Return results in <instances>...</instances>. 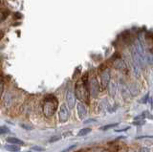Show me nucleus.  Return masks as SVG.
I'll list each match as a JSON object with an SVG mask.
<instances>
[{
  "mask_svg": "<svg viewBox=\"0 0 153 152\" xmlns=\"http://www.w3.org/2000/svg\"><path fill=\"white\" fill-rule=\"evenodd\" d=\"M87 80L86 77L82 78L81 79H79L76 83L75 86V95L79 101L82 102H89V91L87 87Z\"/></svg>",
  "mask_w": 153,
  "mask_h": 152,
  "instance_id": "obj_1",
  "label": "nucleus"
},
{
  "mask_svg": "<svg viewBox=\"0 0 153 152\" xmlns=\"http://www.w3.org/2000/svg\"><path fill=\"white\" fill-rule=\"evenodd\" d=\"M57 109V99L54 96H48L45 98L43 102V114L47 118L54 116Z\"/></svg>",
  "mask_w": 153,
  "mask_h": 152,
  "instance_id": "obj_2",
  "label": "nucleus"
},
{
  "mask_svg": "<svg viewBox=\"0 0 153 152\" xmlns=\"http://www.w3.org/2000/svg\"><path fill=\"white\" fill-rule=\"evenodd\" d=\"M88 88H89L88 91L91 94V96L93 98H97L99 95V92H100V84L98 82V79H96V77H93L90 79Z\"/></svg>",
  "mask_w": 153,
  "mask_h": 152,
  "instance_id": "obj_3",
  "label": "nucleus"
},
{
  "mask_svg": "<svg viewBox=\"0 0 153 152\" xmlns=\"http://www.w3.org/2000/svg\"><path fill=\"white\" fill-rule=\"evenodd\" d=\"M70 116V112H69V107L66 105V104H61L60 108H59V119L60 122H65L68 121Z\"/></svg>",
  "mask_w": 153,
  "mask_h": 152,
  "instance_id": "obj_4",
  "label": "nucleus"
},
{
  "mask_svg": "<svg viewBox=\"0 0 153 152\" xmlns=\"http://www.w3.org/2000/svg\"><path fill=\"white\" fill-rule=\"evenodd\" d=\"M110 82V70L104 69L100 73V83H102V88L104 89L107 87V85Z\"/></svg>",
  "mask_w": 153,
  "mask_h": 152,
  "instance_id": "obj_5",
  "label": "nucleus"
},
{
  "mask_svg": "<svg viewBox=\"0 0 153 152\" xmlns=\"http://www.w3.org/2000/svg\"><path fill=\"white\" fill-rule=\"evenodd\" d=\"M66 102H67V106H68L70 109H73L75 107V104H76V95H75V93L72 91L71 89H69L68 91H67Z\"/></svg>",
  "mask_w": 153,
  "mask_h": 152,
  "instance_id": "obj_6",
  "label": "nucleus"
},
{
  "mask_svg": "<svg viewBox=\"0 0 153 152\" xmlns=\"http://www.w3.org/2000/svg\"><path fill=\"white\" fill-rule=\"evenodd\" d=\"M76 111H78V115L80 120H83L86 115H87V109H86L85 105L82 102L76 103Z\"/></svg>",
  "mask_w": 153,
  "mask_h": 152,
  "instance_id": "obj_7",
  "label": "nucleus"
},
{
  "mask_svg": "<svg viewBox=\"0 0 153 152\" xmlns=\"http://www.w3.org/2000/svg\"><path fill=\"white\" fill-rule=\"evenodd\" d=\"M113 65L116 69H118L120 71H123H123H126V69H127L126 62H124L120 56H118V58L113 61Z\"/></svg>",
  "mask_w": 153,
  "mask_h": 152,
  "instance_id": "obj_8",
  "label": "nucleus"
},
{
  "mask_svg": "<svg viewBox=\"0 0 153 152\" xmlns=\"http://www.w3.org/2000/svg\"><path fill=\"white\" fill-rule=\"evenodd\" d=\"M108 93L111 97H114L115 95L117 93V90H118V84L116 83V82L114 80H110L109 83H108Z\"/></svg>",
  "mask_w": 153,
  "mask_h": 152,
  "instance_id": "obj_9",
  "label": "nucleus"
},
{
  "mask_svg": "<svg viewBox=\"0 0 153 152\" xmlns=\"http://www.w3.org/2000/svg\"><path fill=\"white\" fill-rule=\"evenodd\" d=\"M7 142H10L11 145H24V142L17 139V138L14 137H8L7 138Z\"/></svg>",
  "mask_w": 153,
  "mask_h": 152,
  "instance_id": "obj_10",
  "label": "nucleus"
},
{
  "mask_svg": "<svg viewBox=\"0 0 153 152\" xmlns=\"http://www.w3.org/2000/svg\"><path fill=\"white\" fill-rule=\"evenodd\" d=\"M121 90H122L123 97L124 99H128L129 97H130V92H129V88L126 86V84H122Z\"/></svg>",
  "mask_w": 153,
  "mask_h": 152,
  "instance_id": "obj_11",
  "label": "nucleus"
},
{
  "mask_svg": "<svg viewBox=\"0 0 153 152\" xmlns=\"http://www.w3.org/2000/svg\"><path fill=\"white\" fill-rule=\"evenodd\" d=\"M129 92H130V95L132 96H137L139 94V88L136 84H132L130 87H129Z\"/></svg>",
  "mask_w": 153,
  "mask_h": 152,
  "instance_id": "obj_12",
  "label": "nucleus"
},
{
  "mask_svg": "<svg viewBox=\"0 0 153 152\" xmlns=\"http://www.w3.org/2000/svg\"><path fill=\"white\" fill-rule=\"evenodd\" d=\"M5 148L11 152H18L19 151V146L16 145H5Z\"/></svg>",
  "mask_w": 153,
  "mask_h": 152,
  "instance_id": "obj_13",
  "label": "nucleus"
},
{
  "mask_svg": "<svg viewBox=\"0 0 153 152\" xmlns=\"http://www.w3.org/2000/svg\"><path fill=\"white\" fill-rule=\"evenodd\" d=\"M145 59L146 61V63L152 64L153 63V55L151 53H146V54H145Z\"/></svg>",
  "mask_w": 153,
  "mask_h": 152,
  "instance_id": "obj_14",
  "label": "nucleus"
},
{
  "mask_svg": "<svg viewBox=\"0 0 153 152\" xmlns=\"http://www.w3.org/2000/svg\"><path fill=\"white\" fill-rule=\"evenodd\" d=\"M91 132V128H82V129H80L78 133V136L81 137V136H85V135H87L88 133Z\"/></svg>",
  "mask_w": 153,
  "mask_h": 152,
  "instance_id": "obj_15",
  "label": "nucleus"
},
{
  "mask_svg": "<svg viewBox=\"0 0 153 152\" xmlns=\"http://www.w3.org/2000/svg\"><path fill=\"white\" fill-rule=\"evenodd\" d=\"M10 130L7 126H0V135L2 134H6V133H9Z\"/></svg>",
  "mask_w": 153,
  "mask_h": 152,
  "instance_id": "obj_16",
  "label": "nucleus"
},
{
  "mask_svg": "<svg viewBox=\"0 0 153 152\" xmlns=\"http://www.w3.org/2000/svg\"><path fill=\"white\" fill-rule=\"evenodd\" d=\"M118 125H119V123H112V125H105V126L102 127L100 129H102V130H107V129H110V128H112V127L117 126Z\"/></svg>",
  "mask_w": 153,
  "mask_h": 152,
  "instance_id": "obj_17",
  "label": "nucleus"
},
{
  "mask_svg": "<svg viewBox=\"0 0 153 152\" xmlns=\"http://www.w3.org/2000/svg\"><path fill=\"white\" fill-rule=\"evenodd\" d=\"M3 89H4V82H3V79H2V78L0 77V98H1V96H2Z\"/></svg>",
  "mask_w": 153,
  "mask_h": 152,
  "instance_id": "obj_18",
  "label": "nucleus"
},
{
  "mask_svg": "<svg viewBox=\"0 0 153 152\" xmlns=\"http://www.w3.org/2000/svg\"><path fill=\"white\" fill-rule=\"evenodd\" d=\"M60 139H61L60 136H54V137H52L50 139V142H55L56 141H59Z\"/></svg>",
  "mask_w": 153,
  "mask_h": 152,
  "instance_id": "obj_19",
  "label": "nucleus"
},
{
  "mask_svg": "<svg viewBox=\"0 0 153 152\" xmlns=\"http://www.w3.org/2000/svg\"><path fill=\"white\" fill-rule=\"evenodd\" d=\"M5 17H6V15H5V13L2 12V11H0V23H1L5 19Z\"/></svg>",
  "mask_w": 153,
  "mask_h": 152,
  "instance_id": "obj_20",
  "label": "nucleus"
},
{
  "mask_svg": "<svg viewBox=\"0 0 153 152\" xmlns=\"http://www.w3.org/2000/svg\"><path fill=\"white\" fill-rule=\"evenodd\" d=\"M133 125H145V121H136L133 122Z\"/></svg>",
  "mask_w": 153,
  "mask_h": 152,
  "instance_id": "obj_21",
  "label": "nucleus"
},
{
  "mask_svg": "<svg viewBox=\"0 0 153 152\" xmlns=\"http://www.w3.org/2000/svg\"><path fill=\"white\" fill-rule=\"evenodd\" d=\"M32 150H35V151H43L44 149H43L42 147H39V146H33V147H32Z\"/></svg>",
  "mask_w": 153,
  "mask_h": 152,
  "instance_id": "obj_22",
  "label": "nucleus"
},
{
  "mask_svg": "<svg viewBox=\"0 0 153 152\" xmlns=\"http://www.w3.org/2000/svg\"><path fill=\"white\" fill-rule=\"evenodd\" d=\"M129 129V126H126V128H122V129H115L116 132H123V131H126Z\"/></svg>",
  "mask_w": 153,
  "mask_h": 152,
  "instance_id": "obj_23",
  "label": "nucleus"
},
{
  "mask_svg": "<svg viewBox=\"0 0 153 152\" xmlns=\"http://www.w3.org/2000/svg\"><path fill=\"white\" fill-rule=\"evenodd\" d=\"M139 152H150V150L149 148H147V147H142Z\"/></svg>",
  "mask_w": 153,
  "mask_h": 152,
  "instance_id": "obj_24",
  "label": "nucleus"
},
{
  "mask_svg": "<svg viewBox=\"0 0 153 152\" xmlns=\"http://www.w3.org/2000/svg\"><path fill=\"white\" fill-rule=\"evenodd\" d=\"M75 146L76 145H72V146H70V147H68V148H66V149H64L63 151H62V152H68L70 149H72V148H75Z\"/></svg>",
  "mask_w": 153,
  "mask_h": 152,
  "instance_id": "obj_25",
  "label": "nucleus"
},
{
  "mask_svg": "<svg viewBox=\"0 0 153 152\" xmlns=\"http://www.w3.org/2000/svg\"><path fill=\"white\" fill-rule=\"evenodd\" d=\"M148 96H149V94H147L146 96H145V98H143V102H147V99H148Z\"/></svg>",
  "mask_w": 153,
  "mask_h": 152,
  "instance_id": "obj_26",
  "label": "nucleus"
},
{
  "mask_svg": "<svg viewBox=\"0 0 153 152\" xmlns=\"http://www.w3.org/2000/svg\"><path fill=\"white\" fill-rule=\"evenodd\" d=\"M102 152H109V151H107V150H103Z\"/></svg>",
  "mask_w": 153,
  "mask_h": 152,
  "instance_id": "obj_27",
  "label": "nucleus"
}]
</instances>
